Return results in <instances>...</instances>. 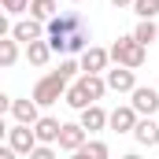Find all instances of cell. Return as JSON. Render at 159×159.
Returning a JSON list of instances; mask_svg holds the SVG:
<instances>
[{"label":"cell","mask_w":159,"mask_h":159,"mask_svg":"<svg viewBox=\"0 0 159 159\" xmlns=\"http://www.w3.org/2000/svg\"><path fill=\"white\" fill-rule=\"evenodd\" d=\"M48 48L52 52H63V56H74L89 48V26L78 11H59L48 19Z\"/></svg>","instance_id":"cell-1"},{"label":"cell","mask_w":159,"mask_h":159,"mask_svg":"<svg viewBox=\"0 0 159 159\" xmlns=\"http://www.w3.org/2000/svg\"><path fill=\"white\" fill-rule=\"evenodd\" d=\"M67 4H81V0H67Z\"/></svg>","instance_id":"cell-32"},{"label":"cell","mask_w":159,"mask_h":159,"mask_svg":"<svg viewBox=\"0 0 159 159\" xmlns=\"http://www.w3.org/2000/svg\"><path fill=\"white\" fill-rule=\"evenodd\" d=\"M137 119H141V115H137V111H133V107L126 104V107H115V111L107 115V126H111L115 133H133V126H137Z\"/></svg>","instance_id":"cell-8"},{"label":"cell","mask_w":159,"mask_h":159,"mask_svg":"<svg viewBox=\"0 0 159 159\" xmlns=\"http://www.w3.org/2000/svg\"><path fill=\"white\" fill-rule=\"evenodd\" d=\"M133 11L141 19H156L159 15V0H133Z\"/></svg>","instance_id":"cell-22"},{"label":"cell","mask_w":159,"mask_h":159,"mask_svg":"<svg viewBox=\"0 0 159 159\" xmlns=\"http://www.w3.org/2000/svg\"><path fill=\"white\" fill-rule=\"evenodd\" d=\"M122 159H141V156H137V152H126V156H122Z\"/></svg>","instance_id":"cell-31"},{"label":"cell","mask_w":159,"mask_h":159,"mask_svg":"<svg viewBox=\"0 0 159 159\" xmlns=\"http://www.w3.org/2000/svg\"><path fill=\"white\" fill-rule=\"evenodd\" d=\"M7 137V126H4V115H0V141Z\"/></svg>","instance_id":"cell-29"},{"label":"cell","mask_w":159,"mask_h":159,"mask_svg":"<svg viewBox=\"0 0 159 159\" xmlns=\"http://www.w3.org/2000/svg\"><path fill=\"white\" fill-rule=\"evenodd\" d=\"M107 56L115 59V67H126V70H137L141 63H144V44H137L133 37H119L111 48H107Z\"/></svg>","instance_id":"cell-2"},{"label":"cell","mask_w":159,"mask_h":159,"mask_svg":"<svg viewBox=\"0 0 159 159\" xmlns=\"http://www.w3.org/2000/svg\"><path fill=\"white\" fill-rule=\"evenodd\" d=\"M63 100H67V104H70L74 111H85V107H89V96H85V89H81L78 81H74V85H67V93H63Z\"/></svg>","instance_id":"cell-20"},{"label":"cell","mask_w":159,"mask_h":159,"mask_svg":"<svg viewBox=\"0 0 159 159\" xmlns=\"http://www.w3.org/2000/svg\"><path fill=\"white\" fill-rule=\"evenodd\" d=\"M0 159H19V156H15V152H11L7 144H0Z\"/></svg>","instance_id":"cell-28"},{"label":"cell","mask_w":159,"mask_h":159,"mask_svg":"<svg viewBox=\"0 0 159 159\" xmlns=\"http://www.w3.org/2000/svg\"><path fill=\"white\" fill-rule=\"evenodd\" d=\"M129 37L137 41V44H144V48H148V44H152V41L159 37V26H156V19H141V22H137V30H133Z\"/></svg>","instance_id":"cell-17"},{"label":"cell","mask_w":159,"mask_h":159,"mask_svg":"<svg viewBox=\"0 0 159 159\" xmlns=\"http://www.w3.org/2000/svg\"><path fill=\"white\" fill-rule=\"evenodd\" d=\"M78 70H81V67H78V63H74V59H70V56H67V59H63V63H59V74H63V78H67V81L74 78V74H78Z\"/></svg>","instance_id":"cell-24"},{"label":"cell","mask_w":159,"mask_h":159,"mask_svg":"<svg viewBox=\"0 0 159 159\" xmlns=\"http://www.w3.org/2000/svg\"><path fill=\"white\" fill-rule=\"evenodd\" d=\"M107 48H96V44H89L85 52H81V70L85 74H100V70H107Z\"/></svg>","instance_id":"cell-7"},{"label":"cell","mask_w":159,"mask_h":159,"mask_svg":"<svg viewBox=\"0 0 159 159\" xmlns=\"http://www.w3.org/2000/svg\"><path fill=\"white\" fill-rule=\"evenodd\" d=\"M52 15H56V0H30V19L48 22Z\"/></svg>","instance_id":"cell-19"},{"label":"cell","mask_w":159,"mask_h":159,"mask_svg":"<svg viewBox=\"0 0 159 159\" xmlns=\"http://www.w3.org/2000/svg\"><path fill=\"white\" fill-rule=\"evenodd\" d=\"M15 59H19V44L0 37V67H15Z\"/></svg>","instance_id":"cell-21"},{"label":"cell","mask_w":159,"mask_h":159,"mask_svg":"<svg viewBox=\"0 0 159 159\" xmlns=\"http://www.w3.org/2000/svg\"><path fill=\"white\" fill-rule=\"evenodd\" d=\"M4 4V11H11V15H19V11H30V0H0Z\"/></svg>","instance_id":"cell-23"},{"label":"cell","mask_w":159,"mask_h":159,"mask_svg":"<svg viewBox=\"0 0 159 159\" xmlns=\"http://www.w3.org/2000/svg\"><path fill=\"white\" fill-rule=\"evenodd\" d=\"M111 4H115V7H126V4H133V0H111Z\"/></svg>","instance_id":"cell-30"},{"label":"cell","mask_w":159,"mask_h":159,"mask_svg":"<svg viewBox=\"0 0 159 159\" xmlns=\"http://www.w3.org/2000/svg\"><path fill=\"white\" fill-rule=\"evenodd\" d=\"M30 159H56V152H52V144H37L30 152Z\"/></svg>","instance_id":"cell-25"},{"label":"cell","mask_w":159,"mask_h":159,"mask_svg":"<svg viewBox=\"0 0 159 159\" xmlns=\"http://www.w3.org/2000/svg\"><path fill=\"white\" fill-rule=\"evenodd\" d=\"M26 59L34 63V67H44L48 59H52V48H48V41L41 37V41H30L26 44Z\"/></svg>","instance_id":"cell-16"},{"label":"cell","mask_w":159,"mask_h":159,"mask_svg":"<svg viewBox=\"0 0 159 159\" xmlns=\"http://www.w3.org/2000/svg\"><path fill=\"white\" fill-rule=\"evenodd\" d=\"M63 152H78L81 144H85V129L81 126H74V122H63L59 126V141H56Z\"/></svg>","instance_id":"cell-10"},{"label":"cell","mask_w":159,"mask_h":159,"mask_svg":"<svg viewBox=\"0 0 159 159\" xmlns=\"http://www.w3.org/2000/svg\"><path fill=\"white\" fill-rule=\"evenodd\" d=\"M111 152H107V144L104 141H85L78 152H70V159H107Z\"/></svg>","instance_id":"cell-18"},{"label":"cell","mask_w":159,"mask_h":159,"mask_svg":"<svg viewBox=\"0 0 159 159\" xmlns=\"http://www.w3.org/2000/svg\"><path fill=\"white\" fill-rule=\"evenodd\" d=\"M67 93V78L59 74V70H52V74H44V78L34 85V104L37 107H48V104H59V96Z\"/></svg>","instance_id":"cell-3"},{"label":"cell","mask_w":159,"mask_h":159,"mask_svg":"<svg viewBox=\"0 0 159 159\" xmlns=\"http://www.w3.org/2000/svg\"><path fill=\"white\" fill-rule=\"evenodd\" d=\"M4 111H11V96H4V93H0V115H4Z\"/></svg>","instance_id":"cell-27"},{"label":"cell","mask_w":159,"mask_h":159,"mask_svg":"<svg viewBox=\"0 0 159 159\" xmlns=\"http://www.w3.org/2000/svg\"><path fill=\"white\" fill-rule=\"evenodd\" d=\"M78 85L85 89L89 104H96V100H100V96L107 93V85H104V78H100V74H81V78H78Z\"/></svg>","instance_id":"cell-15"},{"label":"cell","mask_w":159,"mask_h":159,"mask_svg":"<svg viewBox=\"0 0 159 159\" xmlns=\"http://www.w3.org/2000/svg\"><path fill=\"white\" fill-rule=\"evenodd\" d=\"M41 34H44V30H41V22H37V19H19V22L11 26V41H15V44H19V41H22V44L41 41Z\"/></svg>","instance_id":"cell-11"},{"label":"cell","mask_w":159,"mask_h":159,"mask_svg":"<svg viewBox=\"0 0 159 159\" xmlns=\"http://www.w3.org/2000/svg\"><path fill=\"white\" fill-rule=\"evenodd\" d=\"M85 133H96V129H104L107 126V111L100 107V104H89L85 111H81V122H78Z\"/></svg>","instance_id":"cell-12"},{"label":"cell","mask_w":159,"mask_h":159,"mask_svg":"<svg viewBox=\"0 0 159 159\" xmlns=\"http://www.w3.org/2000/svg\"><path fill=\"white\" fill-rule=\"evenodd\" d=\"M7 30H11V22H7V15L0 11V37H7Z\"/></svg>","instance_id":"cell-26"},{"label":"cell","mask_w":159,"mask_h":159,"mask_svg":"<svg viewBox=\"0 0 159 159\" xmlns=\"http://www.w3.org/2000/svg\"><path fill=\"white\" fill-rule=\"evenodd\" d=\"M133 137H137L141 144L156 148V144H159V122H152V119H137V126H133Z\"/></svg>","instance_id":"cell-14"},{"label":"cell","mask_w":159,"mask_h":159,"mask_svg":"<svg viewBox=\"0 0 159 159\" xmlns=\"http://www.w3.org/2000/svg\"><path fill=\"white\" fill-rule=\"evenodd\" d=\"M59 126H63L59 119H52V115H41V119L34 122L30 129H34L37 144H56V141H59Z\"/></svg>","instance_id":"cell-6"},{"label":"cell","mask_w":159,"mask_h":159,"mask_svg":"<svg viewBox=\"0 0 159 159\" xmlns=\"http://www.w3.org/2000/svg\"><path fill=\"white\" fill-rule=\"evenodd\" d=\"M104 85H107L111 93H133V89H137V78H133V70H126V67H115V70H107Z\"/></svg>","instance_id":"cell-9"},{"label":"cell","mask_w":159,"mask_h":159,"mask_svg":"<svg viewBox=\"0 0 159 159\" xmlns=\"http://www.w3.org/2000/svg\"><path fill=\"white\" fill-rule=\"evenodd\" d=\"M11 115H15L19 126H34V122L41 119V111H37L34 100H11Z\"/></svg>","instance_id":"cell-13"},{"label":"cell","mask_w":159,"mask_h":159,"mask_svg":"<svg viewBox=\"0 0 159 159\" xmlns=\"http://www.w3.org/2000/svg\"><path fill=\"white\" fill-rule=\"evenodd\" d=\"M7 148H11L15 156H30V152L37 148L34 129H30V126H15V129H7Z\"/></svg>","instance_id":"cell-5"},{"label":"cell","mask_w":159,"mask_h":159,"mask_svg":"<svg viewBox=\"0 0 159 159\" xmlns=\"http://www.w3.org/2000/svg\"><path fill=\"white\" fill-rule=\"evenodd\" d=\"M129 96H133V100H129V107H133L137 115H144V119H152V115L159 111V93L152 89V85H137V89H133Z\"/></svg>","instance_id":"cell-4"}]
</instances>
